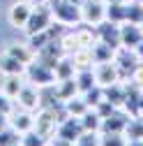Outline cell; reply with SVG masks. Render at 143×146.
<instances>
[{
    "mask_svg": "<svg viewBox=\"0 0 143 146\" xmlns=\"http://www.w3.org/2000/svg\"><path fill=\"white\" fill-rule=\"evenodd\" d=\"M46 146H74V144H72V141H65V139H60V137H51Z\"/></svg>",
    "mask_w": 143,
    "mask_h": 146,
    "instance_id": "836d02e7",
    "label": "cell"
},
{
    "mask_svg": "<svg viewBox=\"0 0 143 146\" xmlns=\"http://www.w3.org/2000/svg\"><path fill=\"white\" fill-rule=\"evenodd\" d=\"M141 40H143V26L129 23V21H122L120 23V46L136 49V44Z\"/></svg>",
    "mask_w": 143,
    "mask_h": 146,
    "instance_id": "4fadbf2b",
    "label": "cell"
},
{
    "mask_svg": "<svg viewBox=\"0 0 143 146\" xmlns=\"http://www.w3.org/2000/svg\"><path fill=\"white\" fill-rule=\"evenodd\" d=\"M7 125H9V114H5V111H0V130H5Z\"/></svg>",
    "mask_w": 143,
    "mask_h": 146,
    "instance_id": "d590c367",
    "label": "cell"
},
{
    "mask_svg": "<svg viewBox=\"0 0 143 146\" xmlns=\"http://www.w3.org/2000/svg\"><path fill=\"white\" fill-rule=\"evenodd\" d=\"M106 21V0H83L81 3V23L97 28Z\"/></svg>",
    "mask_w": 143,
    "mask_h": 146,
    "instance_id": "5b68a950",
    "label": "cell"
},
{
    "mask_svg": "<svg viewBox=\"0 0 143 146\" xmlns=\"http://www.w3.org/2000/svg\"><path fill=\"white\" fill-rule=\"evenodd\" d=\"M141 26H143V23H141Z\"/></svg>",
    "mask_w": 143,
    "mask_h": 146,
    "instance_id": "60d3db41",
    "label": "cell"
},
{
    "mask_svg": "<svg viewBox=\"0 0 143 146\" xmlns=\"http://www.w3.org/2000/svg\"><path fill=\"white\" fill-rule=\"evenodd\" d=\"M12 109H14V100H12V98H7L3 90H0V111L12 114Z\"/></svg>",
    "mask_w": 143,
    "mask_h": 146,
    "instance_id": "d6a6232c",
    "label": "cell"
},
{
    "mask_svg": "<svg viewBox=\"0 0 143 146\" xmlns=\"http://www.w3.org/2000/svg\"><path fill=\"white\" fill-rule=\"evenodd\" d=\"M21 86H23V77H21V74H7V77H5V81H3V88H0V90H3L7 98H12V100H14L16 95H19Z\"/></svg>",
    "mask_w": 143,
    "mask_h": 146,
    "instance_id": "d4e9b609",
    "label": "cell"
},
{
    "mask_svg": "<svg viewBox=\"0 0 143 146\" xmlns=\"http://www.w3.org/2000/svg\"><path fill=\"white\" fill-rule=\"evenodd\" d=\"M113 53L115 49L109 46V44H104V42H95L92 44V56H95V63H104V60H113Z\"/></svg>",
    "mask_w": 143,
    "mask_h": 146,
    "instance_id": "4316f807",
    "label": "cell"
},
{
    "mask_svg": "<svg viewBox=\"0 0 143 146\" xmlns=\"http://www.w3.org/2000/svg\"><path fill=\"white\" fill-rule=\"evenodd\" d=\"M74 146H99V132H83L76 141H74Z\"/></svg>",
    "mask_w": 143,
    "mask_h": 146,
    "instance_id": "4dcf8cb0",
    "label": "cell"
},
{
    "mask_svg": "<svg viewBox=\"0 0 143 146\" xmlns=\"http://www.w3.org/2000/svg\"><path fill=\"white\" fill-rule=\"evenodd\" d=\"M9 125H12L19 135L32 130V127H35V111H28V109H21V107L12 109V114H9Z\"/></svg>",
    "mask_w": 143,
    "mask_h": 146,
    "instance_id": "8fae6325",
    "label": "cell"
},
{
    "mask_svg": "<svg viewBox=\"0 0 143 146\" xmlns=\"http://www.w3.org/2000/svg\"><path fill=\"white\" fill-rule=\"evenodd\" d=\"M74 81H76V88H79L81 95L97 86V84H95V74H92V67H88V70H76Z\"/></svg>",
    "mask_w": 143,
    "mask_h": 146,
    "instance_id": "7402d4cb",
    "label": "cell"
},
{
    "mask_svg": "<svg viewBox=\"0 0 143 146\" xmlns=\"http://www.w3.org/2000/svg\"><path fill=\"white\" fill-rule=\"evenodd\" d=\"M81 123H83V130H88V132H99L102 130V116L95 109H88L81 116Z\"/></svg>",
    "mask_w": 143,
    "mask_h": 146,
    "instance_id": "484cf974",
    "label": "cell"
},
{
    "mask_svg": "<svg viewBox=\"0 0 143 146\" xmlns=\"http://www.w3.org/2000/svg\"><path fill=\"white\" fill-rule=\"evenodd\" d=\"M88 109H90V104L85 102V98H83L81 93L62 102V111H65L67 116H74V118H81V116L88 111Z\"/></svg>",
    "mask_w": 143,
    "mask_h": 146,
    "instance_id": "e0dca14e",
    "label": "cell"
},
{
    "mask_svg": "<svg viewBox=\"0 0 143 146\" xmlns=\"http://www.w3.org/2000/svg\"><path fill=\"white\" fill-rule=\"evenodd\" d=\"M14 102H16V107H21V109L37 111V109L42 107V88H37L30 81H23V86L19 90V95L14 98Z\"/></svg>",
    "mask_w": 143,
    "mask_h": 146,
    "instance_id": "8992f818",
    "label": "cell"
},
{
    "mask_svg": "<svg viewBox=\"0 0 143 146\" xmlns=\"http://www.w3.org/2000/svg\"><path fill=\"white\" fill-rule=\"evenodd\" d=\"M134 51H136V56H138V60L143 63V40H141V42L136 44V49H134Z\"/></svg>",
    "mask_w": 143,
    "mask_h": 146,
    "instance_id": "8d00e7d4",
    "label": "cell"
},
{
    "mask_svg": "<svg viewBox=\"0 0 143 146\" xmlns=\"http://www.w3.org/2000/svg\"><path fill=\"white\" fill-rule=\"evenodd\" d=\"M129 84L136 86V88H143V63H138V65L132 70V74H129Z\"/></svg>",
    "mask_w": 143,
    "mask_h": 146,
    "instance_id": "1f68e13d",
    "label": "cell"
},
{
    "mask_svg": "<svg viewBox=\"0 0 143 146\" xmlns=\"http://www.w3.org/2000/svg\"><path fill=\"white\" fill-rule=\"evenodd\" d=\"M53 19L65 28H74L81 23V5L74 0H49Z\"/></svg>",
    "mask_w": 143,
    "mask_h": 146,
    "instance_id": "6da1fadb",
    "label": "cell"
},
{
    "mask_svg": "<svg viewBox=\"0 0 143 146\" xmlns=\"http://www.w3.org/2000/svg\"><path fill=\"white\" fill-rule=\"evenodd\" d=\"M69 58H72V63H74L76 70H88V67H92V65H95L92 49H76V51H72V53H69Z\"/></svg>",
    "mask_w": 143,
    "mask_h": 146,
    "instance_id": "ffe728a7",
    "label": "cell"
},
{
    "mask_svg": "<svg viewBox=\"0 0 143 146\" xmlns=\"http://www.w3.org/2000/svg\"><path fill=\"white\" fill-rule=\"evenodd\" d=\"M125 146H143V137H127Z\"/></svg>",
    "mask_w": 143,
    "mask_h": 146,
    "instance_id": "e575fe53",
    "label": "cell"
},
{
    "mask_svg": "<svg viewBox=\"0 0 143 146\" xmlns=\"http://www.w3.org/2000/svg\"><path fill=\"white\" fill-rule=\"evenodd\" d=\"M58 114H56V109H51V107H39L37 111H35V127L32 130L35 132H39L42 137L51 139V137H56V125H58Z\"/></svg>",
    "mask_w": 143,
    "mask_h": 146,
    "instance_id": "277c9868",
    "label": "cell"
},
{
    "mask_svg": "<svg viewBox=\"0 0 143 146\" xmlns=\"http://www.w3.org/2000/svg\"><path fill=\"white\" fill-rule=\"evenodd\" d=\"M12 146H21V144H12Z\"/></svg>",
    "mask_w": 143,
    "mask_h": 146,
    "instance_id": "f35d334b",
    "label": "cell"
},
{
    "mask_svg": "<svg viewBox=\"0 0 143 146\" xmlns=\"http://www.w3.org/2000/svg\"><path fill=\"white\" fill-rule=\"evenodd\" d=\"M21 135L14 130L12 125H7L5 130H0V146H12V144H19Z\"/></svg>",
    "mask_w": 143,
    "mask_h": 146,
    "instance_id": "f546056e",
    "label": "cell"
},
{
    "mask_svg": "<svg viewBox=\"0 0 143 146\" xmlns=\"http://www.w3.org/2000/svg\"><path fill=\"white\" fill-rule=\"evenodd\" d=\"M129 121V114L122 111V109H113L111 114H106L102 118V130L99 132H125Z\"/></svg>",
    "mask_w": 143,
    "mask_h": 146,
    "instance_id": "7c38bea8",
    "label": "cell"
},
{
    "mask_svg": "<svg viewBox=\"0 0 143 146\" xmlns=\"http://www.w3.org/2000/svg\"><path fill=\"white\" fill-rule=\"evenodd\" d=\"M83 132H85V130H83L81 118L67 116V114H65V116L58 121V125H56V137H60V139H65V141H72V144H74Z\"/></svg>",
    "mask_w": 143,
    "mask_h": 146,
    "instance_id": "9c48e42d",
    "label": "cell"
},
{
    "mask_svg": "<svg viewBox=\"0 0 143 146\" xmlns=\"http://www.w3.org/2000/svg\"><path fill=\"white\" fill-rule=\"evenodd\" d=\"M72 37H74V46L76 49H92V44L97 42V30L92 26L79 23L72 28Z\"/></svg>",
    "mask_w": 143,
    "mask_h": 146,
    "instance_id": "5bb4252c",
    "label": "cell"
},
{
    "mask_svg": "<svg viewBox=\"0 0 143 146\" xmlns=\"http://www.w3.org/2000/svg\"><path fill=\"white\" fill-rule=\"evenodd\" d=\"M23 72H26V65L19 60V58H14L9 56V53H0V74H21L23 77Z\"/></svg>",
    "mask_w": 143,
    "mask_h": 146,
    "instance_id": "d6986e66",
    "label": "cell"
},
{
    "mask_svg": "<svg viewBox=\"0 0 143 146\" xmlns=\"http://www.w3.org/2000/svg\"><path fill=\"white\" fill-rule=\"evenodd\" d=\"M113 63H115V67H118V72H120V77H122V81H125V79H129L132 70H134L141 60H138V56H136L134 49L118 46L115 53H113Z\"/></svg>",
    "mask_w": 143,
    "mask_h": 146,
    "instance_id": "ba28073f",
    "label": "cell"
},
{
    "mask_svg": "<svg viewBox=\"0 0 143 146\" xmlns=\"http://www.w3.org/2000/svg\"><path fill=\"white\" fill-rule=\"evenodd\" d=\"M32 5H35L32 0H16V3L9 7V14H7L9 23H12L14 28L23 30L26 23H28V16H30V12H32Z\"/></svg>",
    "mask_w": 143,
    "mask_h": 146,
    "instance_id": "30bf717a",
    "label": "cell"
},
{
    "mask_svg": "<svg viewBox=\"0 0 143 146\" xmlns=\"http://www.w3.org/2000/svg\"><path fill=\"white\" fill-rule=\"evenodd\" d=\"M23 77H26V81L35 84L37 88H51L53 84H56V72H53V67L46 65V63L39 60V58H35L32 63L26 65Z\"/></svg>",
    "mask_w": 143,
    "mask_h": 146,
    "instance_id": "7a4b0ae2",
    "label": "cell"
},
{
    "mask_svg": "<svg viewBox=\"0 0 143 146\" xmlns=\"http://www.w3.org/2000/svg\"><path fill=\"white\" fill-rule=\"evenodd\" d=\"M125 21L143 23V3L141 0H125Z\"/></svg>",
    "mask_w": 143,
    "mask_h": 146,
    "instance_id": "44dd1931",
    "label": "cell"
},
{
    "mask_svg": "<svg viewBox=\"0 0 143 146\" xmlns=\"http://www.w3.org/2000/svg\"><path fill=\"white\" fill-rule=\"evenodd\" d=\"M106 21L111 23L125 21V0H106Z\"/></svg>",
    "mask_w": 143,
    "mask_h": 146,
    "instance_id": "603a6c76",
    "label": "cell"
},
{
    "mask_svg": "<svg viewBox=\"0 0 143 146\" xmlns=\"http://www.w3.org/2000/svg\"><path fill=\"white\" fill-rule=\"evenodd\" d=\"M92 74H95V84H97L99 88H109V86L122 81V77H120V72H118V67H115L113 60L95 63V65H92Z\"/></svg>",
    "mask_w": 143,
    "mask_h": 146,
    "instance_id": "52a82bcc",
    "label": "cell"
},
{
    "mask_svg": "<svg viewBox=\"0 0 143 146\" xmlns=\"http://www.w3.org/2000/svg\"><path fill=\"white\" fill-rule=\"evenodd\" d=\"M32 3H49V0H32Z\"/></svg>",
    "mask_w": 143,
    "mask_h": 146,
    "instance_id": "74e56055",
    "label": "cell"
},
{
    "mask_svg": "<svg viewBox=\"0 0 143 146\" xmlns=\"http://www.w3.org/2000/svg\"><path fill=\"white\" fill-rule=\"evenodd\" d=\"M53 23H56V19H53V12H51L49 3H35L23 30H26V35L30 37V35H35V33H42V30L51 28Z\"/></svg>",
    "mask_w": 143,
    "mask_h": 146,
    "instance_id": "3957f363",
    "label": "cell"
},
{
    "mask_svg": "<svg viewBox=\"0 0 143 146\" xmlns=\"http://www.w3.org/2000/svg\"><path fill=\"white\" fill-rule=\"evenodd\" d=\"M19 144H21V146H46V144H49V139H46V137H42L39 132H35V130H28V132H23V135H21Z\"/></svg>",
    "mask_w": 143,
    "mask_h": 146,
    "instance_id": "f1b7e54d",
    "label": "cell"
},
{
    "mask_svg": "<svg viewBox=\"0 0 143 146\" xmlns=\"http://www.w3.org/2000/svg\"><path fill=\"white\" fill-rule=\"evenodd\" d=\"M125 132H99V146H125Z\"/></svg>",
    "mask_w": 143,
    "mask_h": 146,
    "instance_id": "83f0119b",
    "label": "cell"
},
{
    "mask_svg": "<svg viewBox=\"0 0 143 146\" xmlns=\"http://www.w3.org/2000/svg\"><path fill=\"white\" fill-rule=\"evenodd\" d=\"M141 3H143V0H141Z\"/></svg>",
    "mask_w": 143,
    "mask_h": 146,
    "instance_id": "ab89813d",
    "label": "cell"
},
{
    "mask_svg": "<svg viewBox=\"0 0 143 146\" xmlns=\"http://www.w3.org/2000/svg\"><path fill=\"white\" fill-rule=\"evenodd\" d=\"M51 93H53V98L60 100V102H65V100H69V98L79 95V88H76L74 77H72V79H56V84L51 86Z\"/></svg>",
    "mask_w": 143,
    "mask_h": 146,
    "instance_id": "2e32d148",
    "label": "cell"
},
{
    "mask_svg": "<svg viewBox=\"0 0 143 146\" xmlns=\"http://www.w3.org/2000/svg\"><path fill=\"white\" fill-rule=\"evenodd\" d=\"M53 72H56V79H72V77L76 74V67H74V63H72L69 53H65V56L56 63Z\"/></svg>",
    "mask_w": 143,
    "mask_h": 146,
    "instance_id": "cb8c5ba5",
    "label": "cell"
},
{
    "mask_svg": "<svg viewBox=\"0 0 143 146\" xmlns=\"http://www.w3.org/2000/svg\"><path fill=\"white\" fill-rule=\"evenodd\" d=\"M97 40L104 42V44H109L113 49L120 46V23H111V21H102L97 28Z\"/></svg>",
    "mask_w": 143,
    "mask_h": 146,
    "instance_id": "9a60e30c",
    "label": "cell"
},
{
    "mask_svg": "<svg viewBox=\"0 0 143 146\" xmlns=\"http://www.w3.org/2000/svg\"><path fill=\"white\" fill-rule=\"evenodd\" d=\"M5 53H9V56H14V58H19L23 65H28V63L35 60V51H32V46H30L28 42H12V44L5 49Z\"/></svg>",
    "mask_w": 143,
    "mask_h": 146,
    "instance_id": "ac0fdd59",
    "label": "cell"
}]
</instances>
